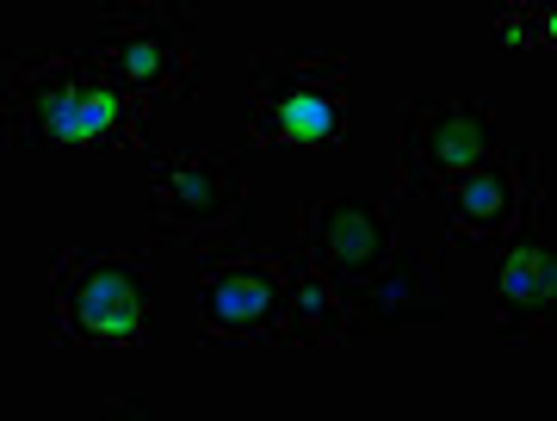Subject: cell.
Listing matches in <instances>:
<instances>
[{"label":"cell","mask_w":557,"mask_h":421,"mask_svg":"<svg viewBox=\"0 0 557 421\" xmlns=\"http://www.w3.org/2000/svg\"><path fill=\"white\" fill-rule=\"evenodd\" d=\"M7 131L25 156H50V149L156 156L143 143V100H124L119 87H106L100 62L75 57V50L7 69Z\"/></svg>","instance_id":"obj_1"},{"label":"cell","mask_w":557,"mask_h":421,"mask_svg":"<svg viewBox=\"0 0 557 421\" xmlns=\"http://www.w3.org/2000/svg\"><path fill=\"white\" fill-rule=\"evenodd\" d=\"M354 69L335 50H260L248 62V143L255 149H322L347 143Z\"/></svg>","instance_id":"obj_2"},{"label":"cell","mask_w":557,"mask_h":421,"mask_svg":"<svg viewBox=\"0 0 557 421\" xmlns=\"http://www.w3.org/2000/svg\"><path fill=\"white\" fill-rule=\"evenodd\" d=\"M50 335L57 347H143L149 335V261L69 248L50 267Z\"/></svg>","instance_id":"obj_3"},{"label":"cell","mask_w":557,"mask_h":421,"mask_svg":"<svg viewBox=\"0 0 557 421\" xmlns=\"http://www.w3.org/2000/svg\"><path fill=\"white\" fill-rule=\"evenodd\" d=\"M156 186V218L149 236L168 248L211 255L248 223V181H242V149H199V156H149Z\"/></svg>","instance_id":"obj_4"},{"label":"cell","mask_w":557,"mask_h":421,"mask_svg":"<svg viewBox=\"0 0 557 421\" xmlns=\"http://www.w3.org/2000/svg\"><path fill=\"white\" fill-rule=\"evenodd\" d=\"M515 181H520V218L502 248V280H496V335L520 342H552V304H557V242H552V181L533 149H515Z\"/></svg>","instance_id":"obj_5"},{"label":"cell","mask_w":557,"mask_h":421,"mask_svg":"<svg viewBox=\"0 0 557 421\" xmlns=\"http://www.w3.org/2000/svg\"><path fill=\"white\" fill-rule=\"evenodd\" d=\"M193 32H199V13L193 7H168V0H149V7H124L112 0L100 13V75L106 87H119L124 100H149L156 87H174L180 100H193Z\"/></svg>","instance_id":"obj_6"},{"label":"cell","mask_w":557,"mask_h":421,"mask_svg":"<svg viewBox=\"0 0 557 421\" xmlns=\"http://www.w3.org/2000/svg\"><path fill=\"white\" fill-rule=\"evenodd\" d=\"M285 255L267 248H211L199 267V329L205 342L230 347H273L285 342Z\"/></svg>","instance_id":"obj_7"},{"label":"cell","mask_w":557,"mask_h":421,"mask_svg":"<svg viewBox=\"0 0 557 421\" xmlns=\"http://www.w3.org/2000/svg\"><path fill=\"white\" fill-rule=\"evenodd\" d=\"M496 143V106L490 100H416L397 131V205L440 193V186L490 161Z\"/></svg>","instance_id":"obj_8"},{"label":"cell","mask_w":557,"mask_h":421,"mask_svg":"<svg viewBox=\"0 0 557 421\" xmlns=\"http://www.w3.org/2000/svg\"><path fill=\"white\" fill-rule=\"evenodd\" d=\"M298 248L322 273L341 285H359L379 273L397 248V205H366V199H304V230Z\"/></svg>","instance_id":"obj_9"},{"label":"cell","mask_w":557,"mask_h":421,"mask_svg":"<svg viewBox=\"0 0 557 421\" xmlns=\"http://www.w3.org/2000/svg\"><path fill=\"white\" fill-rule=\"evenodd\" d=\"M440 193H446V248H490L520 218V181H515V161L502 149L478 168L453 174Z\"/></svg>","instance_id":"obj_10"},{"label":"cell","mask_w":557,"mask_h":421,"mask_svg":"<svg viewBox=\"0 0 557 421\" xmlns=\"http://www.w3.org/2000/svg\"><path fill=\"white\" fill-rule=\"evenodd\" d=\"M285 285H292V298H285V342H298V347L347 342L354 304H347V285L335 273H322L304 248H285Z\"/></svg>","instance_id":"obj_11"},{"label":"cell","mask_w":557,"mask_h":421,"mask_svg":"<svg viewBox=\"0 0 557 421\" xmlns=\"http://www.w3.org/2000/svg\"><path fill=\"white\" fill-rule=\"evenodd\" d=\"M347 304L366 310L379 329H397V322H440V298H428V267L409 248H391V261L379 273H366L359 285H347Z\"/></svg>","instance_id":"obj_12"}]
</instances>
